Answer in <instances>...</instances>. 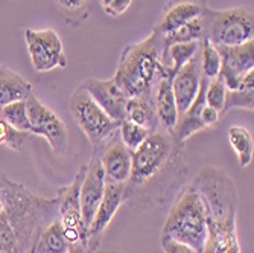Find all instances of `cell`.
I'll return each instance as SVG.
<instances>
[{"label": "cell", "instance_id": "6da1fadb", "mask_svg": "<svg viewBox=\"0 0 254 253\" xmlns=\"http://www.w3.org/2000/svg\"><path fill=\"white\" fill-rule=\"evenodd\" d=\"M186 171L184 144L175 134L155 130L132 151L131 175L125 183V201L152 208L166 200Z\"/></svg>", "mask_w": 254, "mask_h": 253}, {"label": "cell", "instance_id": "7a4b0ae2", "mask_svg": "<svg viewBox=\"0 0 254 253\" xmlns=\"http://www.w3.org/2000/svg\"><path fill=\"white\" fill-rule=\"evenodd\" d=\"M57 218L58 197H40L0 174V253H35L40 235Z\"/></svg>", "mask_w": 254, "mask_h": 253}, {"label": "cell", "instance_id": "3957f363", "mask_svg": "<svg viewBox=\"0 0 254 253\" xmlns=\"http://www.w3.org/2000/svg\"><path fill=\"white\" fill-rule=\"evenodd\" d=\"M163 67V35L154 29L124 49L113 80L128 98L152 96Z\"/></svg>", "mask_w": 254, "mask_h": 253}, {"label": "cell", "instance_id": "277c9868", "mask_svg": "<svg viewBox=\"0 0 254 253\" xmlns=\"http://www.w3.org/2000/svg\"><path fill=\"white\" fill-rule=\"evenodd\" d=\"M161 237L175 240L202 253L207 241V220L202 201L192 185L184 188L175 200L161 229Z\"/></svg>", "mask_w": 254, "mask_h": 253}, {"label": "cell", "instance_id": "5b68a950", "mask_svg": "<svg viewBox=\"0 0 254 253\" xmlns=\"http://www.w3.org/2000/svg\"><path fill=\"white\" fill-rule=\"evenodd\" d=\"M192 186L202 201L205 220L221 221L238 217V189L225 171L204 168L192 181Z\"/></svg>", "mask_w": 254, "mask_h": 253}, {"label": "cell", "instance_id": "8992f818", "mask_svg": "<svg viewBox=\"0 0 254 253\" xmlns=\"http://www.w3.org/2000/svg\"><path fill=\"white\" fill-rule=\"evenodd\" d=\"M68 110L76 125L95 148V153H99L102 147L119 131V122L113 121L82 85L73 90L68 99Z\"/></svg>", "mask_w": 254, "mask_h": 253}, {"label": "cell", "instance_id": "52a82bcc", "mask_svg": "<svg viewBox=\"0 0 254 253\" xmlns=\"http://www.w3.org/2000/svg\"><path fill=\"white\" fill-rule=\"evenodd\" d=\"M207 40L213 46H241L254 38V17L245 8L213 11L205 8Z\"/></svg>", "mask_w": 254, "mask_h": 253}, {"label": "cell", "instance_id": "ba28073f", "mask_svg": "<svg viewBox=\"0 0 254 253\" xmlns=\"http://www.w3.org/2000/svg\"><path fill=\"white\" fill-rule=\"evenodd\" d=\"M28 116L31 122V133L41 136L58 156H64L70 145V134L58 114L44 105L34 93L26 99Z\"/></svg>", "mask_w": 254, "mask_h": 253}, {"label": "cell", "instance_id": "9c48e42d", "mask_svg": "<svg viewBox=\"0 0 254 253\" xmlns=\"http://www.w3.org/2000/svg\"><path fill=\"white\" fill-rule=\"evenodd\" d=\"M25 40L32 66L37 72L43 74L65 67L67 58L64 46L54 29H26Z\"/></svg>", "mask_w": 254, "mask_h": 253}, {"label": "cell", "instance_id": "30bf717a", "mask_svg": "<svg viewBox=\"0 0 254 253\" xmlns=\"http://www.w3.org/2000/svg\"><path fill=\"white\" fill-rule=\"evenodd\" d=\"M104 192H105V172L101 164L99 153H95V156L85 165V174L81 185V221H82L84 244H87L88 226L99 208Z\"/></svg>", "mask_w": 254, "mask_h": 253}, {"label": "cell", "instance_id": "8fae6325", "mask_svg": "<svg viewBox=\"0 0 254 253\" xmlns=\"http://www.w3.org/2000/svg\"><path fill=\"white\" fill-rule=\"evenodd\" d=\"M125 203V185L122 183L105 181V192L99 208L91 220L87 231V252L95 253L101 246L104 234L108 229L113 218L116 217L121 206Z\"/></svg>", "mask_w": 254, "mask_h": 253}, {"label": "cell", "instance_id": "7c38bea8", "mask_svg": "<svg viewBox=\"0 0 254 253\" xmlns=\"http://www.w3.org/2000/svg\"><path fill=\"white\" fill-rule=\"evenodd\" d=\"M221 55V77L227 90L239 87L242 77L254 69V40H250L241 46H216Z\"/></svg>", "mask_w": 254, "mask_h": 253}, {"label": "cell", "instance_id": "4fadbf2b", "mask_svg": "<svg viewBox=\"0 0 254 253\" xmlns=\"http://www.w3.org/2000/svg\"><path fill=\"white\" fill-rule=\"evenodd\" d=\"M88 95L95 99V102L108 114V116L122 122L127 118V102L128 96L114 83V80H99V78H88L85 83L81 84Z\"/></svg>", "mask_w": 254, "mask_h": 253}, {"label": "cell", "instance_id": "5bb4252c", "mask_svg": "<svg viewBox=\"0 0 254 253\" xmlns=\"http://www.w3.org/2000/svg\"><path fill=\"white\" fill-rule=\"evenodd\" d=\"M101 151L102 156H99V159L105 172V181L125 185L131 175L132 151L125 147L118 133L102 147Z\"/></svg>", "mask_w": 254, "mask_h": 253}, {"label": "cell", "instance_id": "9a60e30c", "mask_svg": "<svg viewBox=\"0 0 254 253\" xmlns=\"http://www.w3.org/2000/svg\"><path fill=\"white\" fill-rule=\"evenodd\" d=\"M85 174V167L79 168L73 181L58 191V220L64 229H73L81 234L84 244L82 221H81V185ZM85 246V244H84Z\"/></svg>", "mask_w": 254, "mask_h": 253}, {"label": "cell", "instance_id": "2e32d148", "mask_svg": "<svg viewBox=\"0 0 254 253\" xmlns=\"http://www.w3.org/2000/svg\"><path fill=\"white\" fill-rule=\"evenodd\" d=\"M172 77L174 75L169 71V67L165 66L163 74H161V77L155 84L152 98H154V108H155L158 128L174 134L180 114L172 91Z\"/></svg>", "mask_w": 254, "mask_h": 253}, {"label": "cell", "instance_id": "e0dca14e", "mask_svg": "<svg viewBox=\"0 0 254 253\" xmlns=\"http://www.w3.org/2000/svg\"><path fill=\"white\" fill-rule=\"evenodd\" d=\"M202 75L199 67V54L195 58H192L189 63L184 64L172 77V91L180 116L192 105L199 90Z\"/></svg>", "mask_w": 254, "mask_h": 253}, {"label": "cell", "instance_id": "ac0fdd59", "mask_svg": "<svg viewBox=\"0 0 254 253\" xmlns=\"http://www.w3.org/2000/svg\"><path fill=\"white\" fill-rule=\"evenodd\" d=\"M202 253H241L236 218L221 221L207 220V241Z\"/></svg>", "mask_w": 254, "mask_h": 253}, {"label": "cell", "instance_id": "d6986e66", "mask_svg": "<svg viewBox=\"0 0 254 253\" xmlns=\"http://www.w3.org/2000/svg\"><path fill=\"white\" fill-rule=\"evenodd\" d=\"M205 8L207 6L204 5V0H180L163 14L155 26V31L161 35L171 34L193 18L202 15Z\"/></svg>", "mask_w": 254, "mask_h": 253}, {"label": "cell", "instance_id": "ffe728a7", "mask_svg": "<svg viewBox=\"0 0 254 253\" xmlns=\"http://www.w3.org/2000/svg\"><path fill=\"white\" fill-rule=\"evenodd\" d=\"M32 95V84L21 75L0 66V107L26 101Z\"/></svg>", "mask_w": 254, "mask_h": 253}, {"label": "cell", "instance_id": "44dd1931", "mask_svg": "<svg viewBox=\"0 0 254 253\" xmlns=\"http://www.w3.org/2000/svg\"><path fill=\"white\" fill-rule=\"evenodd\" d=\"M127 121L140 125L149 131L158 130V122L154 108L152 96H135L128 98L127 102Z\"/></svg>", "mask_w": 254, "mask_h": 253}, {"label": "cell", "instance_id": "7402d4cb", "mask_svg": "<svg viewBox=\"0 0 254 253\" xmlns=\"http://www.w3.org/2000/svg\"><path fill=\"white\" fill-rule=\"evenodd\" d=\"M253 81H254V69L242 77L238 88L227 90L225 104H224V108L221 111V116L225 114L227 111L233 110V108H245V110L253 111V108H254V104H253V99H254Z\"/></svg>", "mask_w": 254, "mask_h": 253}, {"label": "cell", "instance_id": "603a6c76", "mask_svg": "<svg viewBox=\"0 0 254 253\" xmlns=\"http://www.w3.org/2000/svg\"><path fill=\"white\" fill-rule=\"evenodd\" d=\"M228 144L233 148L238 156V162L242 168H247L253 162V136L251 133L242 125H232L227 131Z\"/></svg>", "mask_w": 254, "mask_h": 253}, {"label": "cell", "instance_id": "cb8c5ba5", "mask_svg": "<svg viewBox=\"0 0 254 253\" xmlns=\"http://www.w3.org/2000/svg\"><path fill=\"white\" fill-rule=\"evenodd\" d=\"M68 247H70V243L65 240L63 224L57 218L40 235L35 253H67Z\"/></svg>", "mask_w": 254, "mask_h": 253}, {"label": "cell", "instance_id": "d4e9b609", "mask_svg": "<svg viewBox=\"0 0 254 253\" xmlns=\"http://www.w3.org/2000/svg\"><path fill=\"white\" fill-rule=\"evenodd\" d=\"M205 37H207V18H205V14L202 12V15L193 18L192 21L186 23V25L178 28L177 31L163 35V51L169 44H174V43L201 41Z\"/></svg>", "mask_w": 254, "mask_h": 253}, {"label": "cell", "instance_id": "484cf974", "mask_svg": "<svg viewBox=\"0 0 254 253\" xmlns=\"http://www.w3.org/2000/svg\"><path fill=\"white\" fill-rule=\"evenodd\" d=\"M201 49V41H186V43H174L169 44L163 51V57L168 55L169 63L166 64L172 75H175L180 69L189 63L192 58H195L199 54Z\"/></svg>", "mask_w": 254, "mask_h": 253}, {"label": "cell", "instance_id": "4316f807", "mask_svg": "<svg viewBox=\"0 0 254 253\" xmlns=\"http://www.w3.org/2000/svg\"><path fill=\"white\" fill-rule=\"evenodd\" d=\"M199 67H201V75L207 81L215 80L221 74V55L209 40L204 38L201 43L199 49Z\"/></svg>", "mask_w": 254, "mask_h": 253}, {"label": "cell", "instance_id": "83f0119b", "mask_svg": "<svg viewBox=\"0 0 254 253\" xmlns=\"http://www.w3.org/2000/svg\"><path fill=\"white\" fill-rule=\"evenodd\" d=\"M0 118L5 119L11 127H14L18 131L31 133V122L28 116L26 101H17L5 107H0Z\"/></svg>", "mask_w": 254, "mask_h": 253}, {"label": "cell", "instance_id": "f1b7e54d", "mask_svg": "<svg viewBox=\"0 0 254 253\" xmlns=\"http://www.w3.org/2000/svg\"><path fill=\"white\" fill-rule=\"evenodd\" d=\"M151 131L137 125V124H132L129 121H122L119 124V137L121 141L125 144V147L131 151H134L138 145H140Z\"/></svg>", "mask_w": 254, "mask_h": 253}, {"label": "cell", "instance_id": "f546056e", "mask_svg": "<svg viewBox=\"0 0 254 253\" xmlns=\"http://www.w3.org/2000/svg\"><path fill=\"white\" fill-rule=\"evenodd\" d=\"M31 137L28 131H18L11 127L5 119L0 118V147H6L14 151H20L23 144Z\"/></svg>", "mask_w": 254, "mask_h": 253}, {"label": "cell", "instance_id": "4dcf8cb0", "mask_svg": "<svg viewBox=\"0 0 254 253\" xmlns=\"http://www.w3.org/2000/svg\"><path fill=\"white\" fill-rule=\"evenodd\" d=\"M225 93H227V87H225V83L221 75L215 80L207 81L205 105H209L221 113L224 108V104H225Z\"/></svg>", "mask_w": 254, "mask_h": 253}, {"label": "cell", "instance_id": "1f68e13d", "mask_svg": "<svg viewBox=\"0 0 254 253\" xmlns=\"http://www.w3.org/2000/svg\"><path fill=\"white\" fill-rule=\"evenodd\" d=\"M99 2L104 12L110 17H119L125 14L132 5V0H99Z\"/></svg>", "mask_w": 254, "mask_h": 253}, {"label": "cell", "instance_id": "d6a6232c", "mask_svg": "<svg viewBox=\"0 0 254 253\" xmlns=\"http://www.w3.org/2000/svg\"><path fill=\"white\" fill-rule=\"evenodd\" d=\"M161 247H163L165 253H198L196 250H193L192 247L186 244L178 243L171 238H165V237H161Z\"/></svg>", "mask_w": 254, "mask_h": 253}, {"label": "cell", "instance_id": "836d02e7", "mask_svg": "<svg viewBox=\"0 0 254 253\" xmlns=\"http://www.w3.org/2000/svg\"><path fill=\"white\" fill-rule=\"evenodd\" d=\"M201 122L204 125V128H212L213 125H216L221 119V113L209 105H205L201 111Z\"/></svg>", "mask_w": 254, "mask_h": 253}, {"label": "cell", "instance_id": "e575fe53", "mask_svg": "<svg viewBox=\"0 0 254 253\" xmlns=\"http://www.w3.org/2000/svg\"><path fill=\"white\" fill-rule=\"evenodd\" d=\"M58 5L65 9V11H76V9H81L87 0H57Z\"/></svg>", "mask_w": 254, "mask_h": 253}, {"label": "cell", "instance_id": "d590c367", "mask_svg": "<svg viewBox=\"0 0 254 253\" xmlns=\"http://www.w3.org/2000/svg\"><path fill=\"white\" fill-rule=\"evenodd\" d=\"M67 253H88V252H87V247L79 241V243L70 244V247H68V252Z\"/></svg>", "mask_w": 254, "mask_h": 253}]
</instances>
